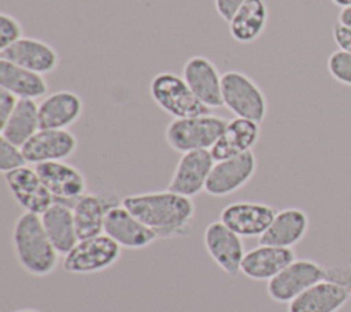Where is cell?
Segmentation results:
<instances>
[{
    "instance_id": "obj_17",
    "label": "cell",
    "mask_w": 351,
    "mask_h": 312,
    "mask_svg": "<svg viewBox=\"0 0 351 312\" xmlns=\"http://www.w3.org/2000/svg\"><path fill=\"white\" fill-rule=\"evenodd\" d=\"M0 59L41 75L55 71L60 62L58 51L49 42L25 36L5 49H1Z\"/></svg>"
},
{
    "instance_id": "obj_6",
    "label": "cell",
    "mask_w": 351,
    "mask_h": 312,
    "mask_svg": "<svg viewBox=\"0 0 351 312\" xmlns=\"http://www.w3.org/2000/svg\"><path fill=\"white\" fill-rule=\"evenodd\" d=\"M122 255V248L107 234L80 239L64 256L63 268L74 275H90L111 268Z\"/></svg>"
},
{
    "instance_id": "obj_29",
    "label": "cell",
    "mask_w": 351,
    "mask_h": 312,
    "mask_svg": "<svg viewBox=\"0 0 351 312\" xmlns=\"http://www.w3.org/2000/svg\"><path fill=\"white\" fill-rule=\"evenodd\" d=\"M27 160L21 146L0 137V171L1 174L27 166Z\"/></svg>"
},
{
    "instance_id": "obj_25",
    "label": "cell",
    "mask_w": 351,
    "mask_h": 312,
    "mask_svg": "<svg viewBox=\"0 0 351 312\" xmlns=\"http://www.w3.org/2000/svg\"><path fill=\"white\" fill-rule=\"evenodd\" d=\"M269 23V7L265 0H247L228 22L230 37L239 44L255 42Z\"/></svg>"
},
{
    "instance_id": "obj_32",
    "label": "cell",
    "mask_w": 351,
    "mask_h": 312,
    "mask_svg": "<svg viewBox=\"0 0 351 312\" xmlns=\"http://www.w3.org/2000/svg\"><path fill=\"white\" fill-rule=\"evenodd\" d=\"M18 100L19 99L15 97L11 92L0 88V127L8 120V118L14 112Z\"/></svg>"
},
{
    "instance_id": "obj_7",
    "label": "cell",
    "mask_w": 351,
    "mask_h": 312,
    "mask_svg": "<svg viewBox=\"0 0 351 312\" xmlns=\"http://www.w3.org/2000/svg\"><path fill=\"white\" fill-rule=\"evenodd\" d=\"M326 267L311 259H295L266 285L267 296L278 304H289L304 290L325 278Z\"/></svg>"
},
{
    "instance_id": "obj_15",
    "label": "cell",
    "mask_w": 351,
    "mask_h": 312,
    "mask_svg": "<svg viewBox=\"0 0 351 312\" xmlns=\"http://www.w3.org/2000/svg\"><path fill=\"white\" fill-rule=\"evenodd\" d=\"M215 160L210 151L182 153L174 167L167 189L193 198L204 192Z\"/></svg>"
},
{
    "instance_id": "obj_35",
    "label": "cell",
    "mask_w": 351,
    "mask_h": 312,
    "mask_svg": "<svg viewBox=\"0 0 351 312\" xmlns=\"http://www.w3.org/2000/svg\"><path fill=\"white\" fill-rule=\"evenodd\" d=\"M337 23L351 27V7H346V8L340 10V12L337 15Z\"/></svg>"
},
{
    "instance_id": "obj_10",
    "label": "cell",
    "mask_w": 351,
    "mask_h": 312,
    "mask_svg": "<svg viewBox=\"0 0 351 312\" xmlns=\"http://www.w3.org/2000/svg\"><path fill=\"white\" fill-rule=\"evenodd\" d=\"M277 209L261 201H234L228 204L219 220L241 238H259L270 226Z\"/></svg>"
},
{
    "instance_id": "obj_21",
    "label": "cell",
    "mask_w": 351,
    "mask_h": 312,
    "mask_svg": "<svg viewBox=\"0 0 351 312\" xmlns=\"http://www.w3.org/2000/svg\"><path fill=\"white\" fill-rule=\"evenodd\" d=\"M351 298V289L322 279L287 304V312H339Z\"/></svg>"
},
{
    "instance_id": "obj_30",
    "label": "cell",
    "mask_w": 351,
    "mask_h": 312,
    "mask_svg": "<svg viewBox=\"0 0 351 312\" xmlns=\"http://www.w3.org/2000/svg\"><path fill=\"white\" fill-rule=\"evenodd\" d=\"M23 37V27L21 22L11 14H0V51L12 45Z\"/></svg>"
},
{
    "instance_id": "obj_28",
    "label": "cell",
    "mask_w": 351,
    "mask_h": 312,
    "mask_svg": "<svg viewBox=\"0 0 351 312\" xmlns=\"http://www.w3.org/2000/svg\"><path fill=\"white\" fill-rule=\"evenodd\" d=\"M330 77L341 85L351 88V53L344 51H333L326 62Z\"/></svg>"
},
{
    "instance_id": "obj_36",
    "label": "cell",
    "mask_w": 351,
    "mask_h": 312,
    "mask_svg": "<svg viewBox=\"0 0 351 312\" xmlns=\"http://www.w3.org/2000/svg\"><path fill=\"white\" fill-rule=\"evenodd\" d=\"M335 5L340 7V8H346V7H351V0H330Z\"/></svg>"
},
{
    "instance_id": "obj_8",
    "label": "cell",
    "mask_w": 351,
    "mask_h": 312,
    "mask_svg": "<svg viewBox=\"0 0 351 312\" xmlns=\"http://www.w3.org/2000/svg\"><path fill=\"white\" fill-rule=\"evenodd\" d=\"M258 167L252 151L215 161L204 192L211 197H226L244 187L255 175Z\"/></svg>"
},
{
    "instance_id": "obj_22",
    "label": "cell",
    "mask_w": 351,
    "mask_h": 312,
    "mask_svg": "<svg viewBox=\"0 0 351 312\" xmlns=\"http://www.w3.org/2000/svg\"><path fill=\"white\" fill-rule=\"evenodd\" d=\"M261 137V123L244 119L233 118L228 120V125L218 138V141L210 149L215 161L229 159L245 152L252 151Z\"/></svg>"
},
{
    "instance_id": "obj_12",
    "label": "cell",
    "mask_w": 351,
    "mask_h": 312,
    "mask_svg": "<svg viewBox=\"0 0 351 312\" xmlns=\"http://www.w3.org/2000/svg\"><path fill=\"white\" fill-rule=\"evenodd\" d=\"M3 177L11 196L25 212L43 215L55 203L34 167L23 166Z\"/></svg>"
},
{
    "instance_id": "obj_37",
    "label": "cell",
    "mask_w": 351,
    "mask_h": 312,
    "mask_svg": "<svg viewBox=\"0 0 351 312\" xmlns=\"http://www.w3.org/2000/svg\"><path fill=\"white\" fill-rule=\"evenodd\" d=\"M14 312H41V311L36 309V308H22V309H16Z\"/></svg>"
},
{
    "instance_id": "obj_14",
    "label": "cell",
    "mask_w": 351,
    "mask_h": 312,
    "mask_svg": "<svg viewBox=\"0 0 351 312\" xmlns=\"http://www.w3.org/2000/svg\"><path fill=\"white\" fill-rule=\"evenodd\" d=\"M181 75L203 105L210 109L223 107L222 74H219L213 60L203 55L191 56L184 63Z\"/></svg>"
},
{
    "instance_id": "obj_31",
    "label": "cell",
    "mask_w": 351,
    "mask_h": 312,
    "mask_svg": "<svg viewBox=\"0 0 351 312\" xmlns=\"http://www.w3.org/2000/svg\"><path fill=\"white\" fill-rule=\"evenodd\" d=\"M336 285L351 289V267L348 264H335L326 267L325 278Z\"/></svg>"
},
{
    "instance_id": "obj_20",
    "label": "cell",
    "mask_w": 351,
    "mask_h": 312,
    "mask_svg": "<svg viewBox=\"0 0 351 312\" xmlns=\"http://www.w3.org/2000/svg\"><path fill=\"white\" fill-rule=\"evenodd\" d=\"M308 213L298 207L277 211L269 229L258 238L259 244L291 248L296 246L308 233Z\"/></svg>"
},
{
    "instance_id": "obj_34",
    "label": "cell",
    "mask_w": 351,
    "mask_h": 312,
    "mask_svg": "<svg viewBox=\"0 0 351 312\" xmlns=\"http://www.w3.org/2000/svg\"><path fill=\"white\" fill-rule=\"evenodd\" d=\"M333 40L340 51L351 53V27L336 23L332 30Z\"/></svg>"
},
{
    "instance_id": "obj_3",
    "label": "cell",
    "mask_w": 351,
    "mask_h": 312,
    "mask_svg": "<svg viewBox=\"0 0 351 312\" xmlns=\"http://www.w3.org/2000/svg\"><path fill=\"white\" fill-rule=\"evenodd\" d=\"M228 120L214 114L171 119L165 129V141L178 152L210 151L222 135Z\"/></svg>"
},
{
    "instance_id": "obj_16",
    "label": "cell",
    "mask_w": 351,
    "mask_h": 312,
    "mask_svg": "<svg viewBox=\"0 0 351 312\" xmlns=\"http://www.w3.org/2000/svg\"><path fill=\"white\" fill-rule=\"evenodd\" d=\"M78 148V140L73 131L40 129L23 146V155L29 164L37 166L47 161H59L71 157Z\"/></svg>"
},
{
    "instance_id": "obj_18",
    "label": "cell",
    "mask_w": 351,
    "mask_h": 312,
    "mask_svg": "<svg viewBox=\"0 0 351 312\" xmlns=\"http://www.w3.org/2000/svg\"><path fill=\"white\" fill-rule=\"evenodd\" d=\"M84 112L81 96L73 90H58L38 103L40 129L66 130L80 120Z\"/></svg>"
},
{
    "instance_id": "obj_4",
    "label": "cell",
    "mask_w": 351,
    "mask_h": 312,
    "mask_svg": "<svg viewBox=\"0 0 351 312\" xmlns=\"http://www.w3.org/2000/svg\"><path fill=\"white\" fill-rule=\"evenodd\" d=\"M222 104L236 118L262 123L267 115V99L262 88L245 73L228 70L222 74Z\"/></svg>"
},
{
    "instance_id": "obj_2",
    "label": "cell",
    "mask_w": 351,
    "mask_h": 312,
    "mask_svg": "<svg viewBox=\"0 0 351 312\" xmlns=\"http://www.w3.org/2000/svg\"><path fill=\"white\" fill-rule=\"evenodd\" d=\"M12 245L21 268L29 275L43 278L51 275L59 263V253L49 241L41 216L23 212L12 227Z\"/></svg>"
},
{
    "instance_id": "obj_5",
    "label": "cell",
    "mask_w": 351,
    "mask_h": 312,
    "mask_svg": "<svg viewBox=\"0 0 351 312\" xmlns=\"http://www.w3.org/2000/svg\"><path fill=\"white\" fill-rule=\"evenodd\" d=\"M149 96L152 101L173 119L211 112V109L203 105L192 93L184 77L173 71H162L154 75L149 82Z\"/></svg>"
},
{
    "instance_id": "obj_23",
    "label": "cell",
    "mask_w": 351,
    "mask_h": 312,
    "mask_svg": "<svg viewBox=\"0 0 351 312\" xmlns=\"http://www.w3.org/2000/svg\"><path fill=\"white\" fill-rule=\"evenodd\" d=\"M115 204H118L115 198L99 193L86 192L80 197L71 207L78 238L85 239L103 234L107 212Z\"/></svg>"
},
{
    "instance_id": "obj_27",
    "label": "cell",
    "mask_w": 351,
    "mask_h": 312,
    "mask_svg": "<svg viewBox=\"0 0 351 312\" xmlns=\"http://www.w3.org/2000/svg\"><path fill=\"white\" fill-rule=\"evenodd\" d=\"M38 130V104L36 103V100L29 99H19L14 112L11 114L8 120L0 127L1 137L21 148Z\"/></svg>"
},
{
    "instance_id": "obj_33",
    "label": "cell",
    "mask_w": 351,
    "mask_h": 312,
    "mask_svg": "<svg viewBox=\"0 0 351 312\" xmlns=\"http://www.w3.org/2000/svg\"><path fill=\"white\" fill-rule=\"evenodd\" d=\"M245 1L247 0H214V7L217 14L225 22H229Z\"/></svg>"
},
{
    "instance_id": "obj_26",
    "label": "cell",
    "mask_w": 351,
    "mask_h": 312,
    "mask_svg": "<svg viewBox=\"0 0 351 312\" xmlns=\"http://www.w3.org/2000/svg\"><path fill=\"white\" fill-rule=\"evenodd\" d=\"M0 88L18 99L29 100L45 97L48 93V82L44 75L4 59H0Z\"/></svg>"
},
{
    "instance_id": "obj_11",
    "label": "cell",
    "mask_w": 351,
    "mask_h": 312,
    "mask_svg": "<svg viewBox=\"0 0 351 312\" xmlns=\"http://www.w3.org/2000/svg\"><path fill=\"white\" fill-rule=\"evenodd\" d=\"M34 168L58 203L73 207L86 193L88 182L84 172L66 160L40 163Z\"/></svg>"
},
{
    "instance_id": "obj_1",
    "label": "cell",
    "mask_w": 351,
    "mask_h": 312,
    "mask_svg": "<svg viewBox=\"0 0 351 312\" xmlns=\"http://www.w3.org/2000/svg\"><path fill=\"white\" fill-rule=\"evenodd\" d=\"M122 205L162 239L188 235L196 212L191 197L170 189L128 194Z\"/></svg>"
},
{
    "instance_id": "obj_19",
    "label": "cell",
    "mask_w": 351,
    "mask_h": 312,
    "mask_svg": "<svg viewBox=\"0 0 351 312\" xmlns=\"http://www.w3.org/2000/svg\"><path fill=\"white\" fill-rule=\"evenodd\" d=\"M295 259L296 253L291 248L259 244L245 252L240 272L251 281L269 282Z\"/></svg>"
},
{
    "instance_id": "obj_24",
    "label": "cell",
    "mask_w": 351,
    "mask_h": 312,
    "mask_svg": "<svg viewBox=\"0 0 351 312\" xmlns=\"http://www.w3.org/2000/svg\"><path fill=\"white\" fill-rule=\"evenodd\" d=\"M40 216L49 241L59 255L66 256L80 241L71 205L55 201Z\"/></svg>"
},
{
    "instance_id": "obj_9",
    "label": "cell",
    "mask_w": 351,
    "mask_h": 312,
    "mask_svg": "<svg viewBox=\"0 0 351 312\" xmlns=\"http://www.w3.org/2000/svg\"><path fill=\"white\" fill-rule=\"evenodd\" d=\"M204 249L213 261L228 275L240 274L245 256L244 242L240 235L232 231L221 220L211 222L203 233Z\"/></svg>"
},
{
    "instance_id": "obj_13",
    "label": "cell",
    "mask_w": 351,
    "mask_h": 312,
    "mask_svg": "<svg viewBox=\"0 0 351 312\" xmlns=\"http://www.w3.org/2000/svg\"><path fill=\"white\" fill-rule=\"evenodd\" d=\"M104 234L122 249H144L158 239V235L133 215L122 203L112 205L106 216Z\"/></svg>"
}]
</instances>
